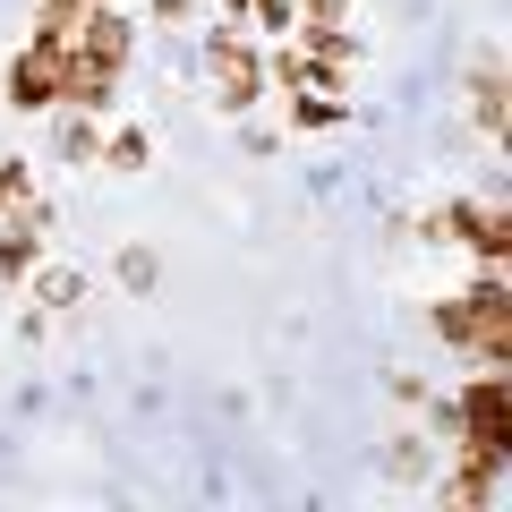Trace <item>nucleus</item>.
<instances>
[{
	"label": "nucleus",
	"mask_w": 512,
	"mask_h": 512,
	"mask_svg": "<svg viewBox=\"0 0 512 512\" xmlns=\"http://www.w3.org/2000/svg\"><path fill=\"white\" fill-rule=\"evenodd\" d=\"M205 60H214V77H222V103H231V111H248L256 94H265V60H256L239 35H214V43H205Z\"/></svg>",
	"instance_id": "nucleus-4"
},
{
	"label": "nucleus",
	"mask_w": 512,
	"mask_h": 512,
	"mask_svg": "<svg viewBox=\"0 0 512 512\" xmlns=\"http://www.w3.org/2000/svg\"><path fill=\"white\" fill-rule=\"evenodd\" d=\"M256 9V26H291V0H248Z\"/></svg>",
	"instance_id": "nucleus-12"
},
{
	"label": "nucleus",
	"mask_w": 512,
	"mask_h": 512,
	"mask_svg": "<svg viewBox=\"0 0 512 512\" xmlns=\"http://www.w3.org/2000/svg\"><path fill=\"white\" fill-rule=\"evenodd\" d=\"M299 9H308L316 26H325V18H342V0H299Z\"/></svg>",
	"instance_id": "nucleus-14"
},
{
	"label": "nucleus",
	"mask_w": 512,
	"mask_h": 512,
	"mask_svg": "<svg viewBox=\"0 0 512 512\" xmlns=\"http://www.w3.org/2000/svg\"><path fill=\"white\" fill-rule=\"evenodd\" d=\"M274 77H282V86L299 94V86H308V52H282V60H274Z\"/></svg>",
	"instance_id": "nucleus-11"
},
{
	"label": "nucleus",
	"mask_w": 512,
	"mask_h": 512,
	"mask_svg": "<svg viewBox=\"0 0 512 512\" xmlns=\"http://www.w3.org/2000/svg\"><path fill=\"white\" fill-rule=\"evenodd\" d=\"M154 18H188V0H154Z\"/></svg>",
	"instance_id": "nucleus-15"
},
{
	"label": "nucleus",
	"mask_w": 512,
	"mask_h": 512,
	"mask_svg": "<svg viewBox=\"0 0 512 512\" xmlns=\"http://www.w3.org/2000/svg\"><path fill=\"white\" fill-rule=\"evenodd\" d=\"M120 60H128V18H111V0H94L69 35V86H60V103L103 111L111 86H120Z\"/></svg>",
	"instance_id": "nucleus-1"
},
{
	"label": "nucleus",
	"mask_w": 512,
	"mask_h": 512,
	"mask_svg": "<svg viewBox=\"0 0 512 512\" xmlns=\"http://www.w3.org/2000/svg\"><path fill=\"white\" fill-rule=\"evenodd\" d=\"M35 239H43V205H18V231L0 239V282H18L35 265Z\"/></svg>",
	"instance_id": "nucleus-6"
},
{
	"label": "nucleus",
	"mask_w": 512,
	"mask_h": 512,
	"mask_svg": "<svg viewBox=\"0 0 512 512\" xmlns=\"http://www.w3.org/2000/svg\"><path fill=\"white\" fill-rule=\"evenodd\" d=\"M94 0H43V18H86Z\"/></svg>",
	"instance_id": "nucleus-13"
},
{
	"label": "nucleus",
	"mask_w": 512,
	"mask_h": 512,
	"mask_svg": "<svg viewBox=\"0 0 512 512\" xmlns=\"http://www.w3.org/2000/svg\"><path fill=\"white\" fill-rule=\"evenodd\" d=\"M291 120H299V128H333V120H342V103H333V94H308V86H299Z\"/></svg>",
	"instance_id": "nucleus-8"
},
{
	"label": "nucleus",
	"mask_w": 512,
	"mask_h": 512,
	"mask_svg": "<svg viewBox=\"0 0 512 512\" xmlns=\"http://www.w3.org/2000/svg\"><path fill=\"white\" fill-rule=\"evenodd\" d=\"M470 103H478V128H487V137H504V69H478V86H470Z\"/></svg>",
	"instance_id": "nucleus-7"
},
{
	"label": "nucleus",
	"mask_w": 512,
	"mask_h": 512,
	"mask_svg": "<svg viewBox=\"0 0 512 512\" xmlns=\"http://www.w3.org/2000/svg\"><path fill=\"white\" fill-rule=\"evenodd\" d=\"M26 188H35V171H26V163H0V205H26Z\"/></svg>",
	"instance_id": "nucleus-10"
},
{
	"label": "nucleus",
	"mask_w": 512,
	"mask_h": 512,
	"mask_svg": "<svg viewBox=\"0 0 512 512\" xmlns=\"http://www.w3.org/2000/svg\"><path fill=\"white\" fill-rule=\"evenodd\" d=\"M146 163V137H137V128H120V137H111V171H137Z\"/></svg>",
	"instance_id": "nucleus-9"
},
{
	"label": "nucleus",
	"mask_w": 512,
	"mask_h": 512,
	"mask_svg": "<svg viewBox=\"0 0 512 512\" xmlns=\"http://www.w3.org/2000/svg\"><path fill=\"white\" fill-rule=\"evenodd\" d=\"M453 427H461L470 453L512 461V393H504V376H470V393L453 402Z\"/></svg>",
	"instance_id": "nucleus-3"
},
{
	"label": "nucleus",
	"mask_w": 512,
	"mask_h": 512,
	"mask_svg": "<svg viewBox=\"0 0 512 512\" xmlns=\"http://www.w3.org/2000/svg\"><path fill=\"white\" fill-rule=\"evenodd\" d=\"M444 231H453L461 248H478L487 265L512 256V214H504V205H444Z\"/></svg>",
	"instance_id": "nucleus-5"
},
{
	"label": "nucleus",
	"mask_w": 512,
	"mask_h": 512,
	"mask_svg": "<svg viewBox=\"0 0 512 512\" xmlns=\"http://www.w3.org/2000/svg\"><path fill=\"white\" fill-rule=\"evenodd\" d=\"M436 333H444V342H461V350H478L487 367H504L512 359V291L487 274L470 299H444V308H436Z\"/></svg>",
	"instance_id": "nucleus-2"
},
{
	"label": "nucleus",
	"mask_w": 512,
	"mask_h": 512,
	"mask_svg": "<svg viewBox=\"0 0 512 512\" xmlns=\"http://www.w3.org/2000/svg\"><path fill=\"white\" fill-rule=\"evenodd\" d=\"M231 9H248V0H231Z\"/></svg>",
	"instance_id": "nucleus-16"
}]
</instances>
